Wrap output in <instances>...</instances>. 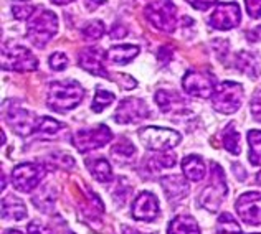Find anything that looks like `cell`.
<instances>
[{
	"mask_svg": "<svg viewBox=\"0 0 261 234\" xmlns=\"http://www.w3.org/2000/svg\"><path fill=\"white\" fill-rule=\"evenodd\" d=\"M228 195V187H226V178L222 167L217 162L210 163V182L205 187L200 195V204L210 213H215L223 198Z\"/></svg>",
	"mask_w": 261,
	"mask_h": 234,
	"instance_id": "3",
	"label": "cell"
},
{
	"mask_svg": "<svg viewBox=\"0 0 261 234\" xmlns=\"http://www.w3.org/2000/svg\"><path fill=\"white\" fill-rule=\"evenodd\" d=\"M111 139H113L111 129L105 126V124H99V126L78 130V132L71 137V142L80 154H86V152H91V150L105 147L106 143L111 142Z\"/></svg>",
	"mask_w": 261,
	"mask_h": 234,
	"instance_id": "6",
	"label": "cell"
},
{
	"mask_svg": "<svg viewBox=\"0 0 261 234\" xmlns=\"http://www.w3.org/2000/svg\"><path fill=\"white\" fill-rule=\"evenodd\" d=\"M86 168L89 170V173H91L96 180L101 182V183H106L113 178V168L109 162L106 158H88L86 160Z\"/></svg>",
	"mask_w": 261,
	"mask_h": 234,
	"instance_id": "21",
	"label": "cell"
},
{
	"mask_svg": "<svg viewBox=\"0 0 261 234\" xmlns=\"http://www.w3.org/2000/svg\"><path fill=\"white\" fill-rule=\"evenodd\" d=\"M29 234H51V231H50V228L40 224L38 221H33L29 224Z\"/></svg>",
	"mask_w": 261,
	"mask_h": 234,
	"instance_id": "39",
	"label": "cell"
},
{
	"mask_svg": "<svg viewBox=\"0 0 261 234\" xmlns=\"http://www.w3.org/2000/svg\"><path fill=\"white\" fill-rule=\"evenodd\" d=\"M46 175V168L43 163L25 162L17 165L12 171V183L22 193H30L35 190Z\"/></svg>",
	"mask_w": 261,
	"mask_h": 234,
	"instance_id": "7",
	"label": "cell"
},
{
	"mask_svg": "<svg viewBox=\"0 0 261 234\" xmlns=\"http://www.w3.org/2000/svg\"><path fill=\"white\" fill-rule=\"evenodd\" d=\"M5 119H7V124L12 127L13 132L20 137H27L30 134H35L38 121H35V115L27 111V109L9 107Z\"/></svg>",
	"mask_w": 261,
	"mask_h": 234,
	"instance_id": "13",
	"label": "cell"
},
{
	"mask_svg": "<svg viewBox=\"0 0 261 234\" xmlns=\"http://www.w3.org/2000/svg\"><path fill=\"white\" fill-rule=\"evenodd\" d=\"M182 86H184V91L187 94L195 96V98H203V99L214 96V91L217 87L214 81L205 76L203 73H198V71H189L185 74L182 79Z\"/></svg>",
	"mask_w": 261,
	"mask_h": 234,
	"instance_id": "14",
	"label": "cell"
},
{
	"mask_svg": "<svg viewBox=\"0 0 261 234\" xmlns=\"http://www.w3.org/2000/svg\"><path fill=\"white\" fill-rule=\"evenodd\" d=\"M27 218L25 204L15 196H7L2 199V219H12V221H22Z\"/></svg>",
	"mask_w": 261,
	"mask_h": 234,
	"instance_id": "19",
	"label": "cell"
},
{
	"mask_svg": "<svg viewBox=\"0 0 261 234\" xmlns=\"http://www.w3.org/2000/svg\"><path fill=\"white\" fill-rule=\"evenodd\" d=\"M214 107L222 114L237 112L243 102V86L235 81L218 82L214 96H212Z\"/></svg>",
	"mask_w": 261,
	"mask_h": 234,
	"instance_id": "4",
	"label": "cell"
},
{
	"mask_svg": "<svg viewBox=\"0 0 261 234\" xmlns=\"http://www.w3.org/2000/svg\"><path fill=\"white\" fill-rule=\"evenodd\" d=\"M251 112L255 115V119L258 122H261V94L251 101Z\"/></svg>",
	"mask_w": 261,
	"mask_h": 234,
	"instance_id": "40",
	"label": "cell"
},
{
	"mask_svg": "<svg viewBox=\"0 0 261 234\" xmlns=\"http://www.w3.org/2000/svg\"><path fill=\"white\" fill-rule=\"evenodd\" d=\"M33 203L42 211H50L55 206V193H51V188L50 187L40 188L35 193V196H33Z\"/></svg>",
	"mask_w": 261,
	"mask_h": 234,
	"instance_id": "30",
	"label": "cell"
},
{
	"mask_svg": "<svg viewBox=\"0 0 261 234\" xmlns=\"http://www.w3.org/2000/svg\"><path fill=\"white\" fill-rule=\"evenodd\" d=\"M159 201H157L155 195L149 193V191L139 193L133 203V218L137 221H154L159 216Z\"/></svg>",
	"mask_w": 261,
	"mask_h": 234,
	"instance_id": "15",
	"label": "cell"
},
{
	"mask_svg": "<svg viewBox=\"0 0 261 234\" xmlns=\"http://www.w3.org/2000/svg\"><path fill=\"white\" fill-rule=\"evenodd\" d=\"M167 234H200V228L192 216L178 215L169 223Z\"/></svg>",
	"mask_w": 261,
	"mask_h": 234,
	"instance_id": "20",
	"label": "cell"
},
{
	"mask_svg": "<svg viewBox=\"0 0 261 234\" xmlns=\"http://www.w3.org/2000/svg\"><path fill=\"white\" fill-rule=\"evenodd\" d=\"M162 190H164V193H166V196L170 199V201H175V199L178 201V199L187 196L189 183L180 177L170 175V177H166L162 180Z\"/></svg>",
	"mask_w": 261,
	"mask_h": 234,
	"instance_id": "18",
	"label": "cell"
},
{
	"mask_svg": "<svg viewBox=\"0 0 261 234\" xmlns=\"http://www.w3.org/2000/svg\"><path fill=\"white\" fill-rule=\"evenodd\" d=\"M106 0H85V5H86V9L88 10H94V9H98L99 5L105 4Z\"/></svg>",
	"mask_w": 261,
	"mask_h": 234,
	"instance_id": "43",
	"label": "cell"
},
{
	"mask_svg": "<svg viewBox=\"0 0 261 234\" xmlns=\"http://www.w3.org/2000/svg\"><path fill=\"white\" fill-rule=\"evenodd\" d=\"M61 129H65V124L55 121L51 117H42V119H38L35 134H38L40 139H53Z\"/></svg>",
	"mask_w": 261,
	"mask_h": 234,
	"instance_id": "24",
	"label": "cell"
},
{
	"mask_svg": "<svg viewBox=\"0 0 261 234\" xmlns=\"http://www.w3.org/2000/svg\"><path fill=\"white\" fill-rule=\"evenodd\" d=\"M146 15L154 28L172 33L177 26V7L170 0H154L146 7Z\"/></svg>",
	"mask_w": 261,
	"mask_h": 234,
	"instance_id": "8",
	"label": "cell"
},
{
	"mask_svg": "<svg viewBox=\"0 0 261 234\" xmlns=\"http://www.w3.org/2000/svg\"><path fill=\"white\" fill-rule=\"evenodd\" d=\"M251 234H259V232H251Z\"/></svg>",
	"mask_w": 261,
	"mask_h": 234,
	"instance_id": "48",
	"label": "cell"
},
{
	"mask_svg": "<svg viewBox=\"0 0 261 234\" xmlns=\"http://www.w3.org/2000/svg\"><path fill=\"white\" fill-rule=\"evenodd\" d=\"M48 63H50V66L55 71H63L68 65V58L63 53H53L50 56V60H48Z\"/></svg>",
	"mask_w": 261,
	"mask_h": 234,
	"instance_id": "36",
	"label": "cell"
},
{
	"mask_svg": "<svg viewBox=\"0 0 261 234\" xmlns=\"http://www.w3.org/2000/svg\"><path fill=\"white\" fill-rule=\"evenodd\" d=\"M245 37L248 41H261V25L259 26H253V28L246 30Z\"/></svg>",
	"mask_w": 261,
	"mask_h": 234,
	"instance_id": "41",
	"label": "cell"
},
{
	"mask_svg": "<svg viewBox=\"0 0 261 234\" xmlns=\"http://www.w3.org/2000/svg\"><path fill=\"white\" fill-rule=\"evenodd\" d=\"M2 66L10 71H32L37 68V58L23 46H7L4 48Z\"/></svg>",
	"mask_w": 261,
	"mask_h": 234,
	"instance_id": "9",
	"label": "cell"
},
{
	"mask_svg": "<svg viewBox=\"0 0 261 234\" xmlns=\"http://www.w3.org/2000/svg\"><path fill=\"white\" fill-rule=\"evenodd\" d=\"M177 163V157L174 154L167 152H159L157 155H152L149 158V168H152L154 171H159L164 168H172Z\"/></svg>",
	"mask_w": 261,
	"mask_h": 234,
	"instance_id": "29",
	"label": "cell"
},
{
	"mask_svg": "<svg viewBox=\"0 0 261 234\" xmlns=\"http://www.w3.org/2000/svg\"><path fill=\"white\" fill-rule=\"evenodd\" d=\"M105 35V25L101 20H93L83 26V37L86 40H98Z\"/></svg>",
	"mask_w": 261,
	"mask_h": 234,
	"instance_id": "33",
	"label": "cell"
},
{
	"mask_svg": "<svg viewBox=\"0 0 261 234\" xmlns=\"http://www.w3.org/2000/svg\"><path fill=\"white\" fill-rule=\"evenodd\" d=\"M187 2L197 10H207L214 4H217V0H187Z\"/></svg>",
	"mask_w": 261,
	"mask_h": 234,
	"instance_id": "38",
	"label": "cell"
},
{
	"mask_svg": "<svg viewBox=\"0 0 261 234\" xmlns=\"http://www.w3.org/2000/svg\"><path fill=\"white\" fill-rule=\"evenodd\" d=\"M182 170L190 182H200L205 177V163L198 155H187L182 160Z\"/></svg>",
	"mask_w": 261,
	"mask_h": 234,
	"instance_id": "22",
	"label": "cell"
},
{
	"mask_svg": "<svg viewBox=\"0 0 261 234\" xmlns=\"http://www.w3.org/2000/svg\"><path fill=\"white\" fill-rule=\"evenodd\" d=\"M48 162L53 163L55 167L65 168V170H70V168L74 167V158H73L71 155L65 154V152H57V154L50 155V158H48Z\"/></svg>",
	"mask_w": 261,
	"mask_h": 234,
	"instance_id": "34",
	"label": "cell"
},
{
	"mask_svg": "<svg viewBox=\"0 0 261 234\" xmlns=\"http://www.w3.org/2000/svg\"><path fill=\"white\" fill-rule=\"evenodd\" d=\"M51 2L55 5H66V4H70V2H74V0H51Z\"/></svg>",
	"mask_w": 261,
	"mask_h": 234,
	"instance_id": "45",
	"label": "cell"
},
{
	"mask_svg": "<svg viewBox=\"0 0 261 234\" xmlns=\"http://www.w3.org/2000/svg\"><path fill=\"white\" fill-rule=\"evenodd\" d=\"M139 139L142 145L155 152H169L170 149L177 147L180 143L182 137L172 129L164 127H146L139 130Z\"/></svg>",
	"mask_w": 261,
	"mask_h": 234,
	"instance_id": "5",
	"label": "cell"
},
{
	"mask_svg": "<svg viewBox=\"0 0 261 234\" xmlns=\"http://www.w3.org/2000/svg\"><path fill=\"white\" fill-rule=\"evenodd\" d=\"M126 35H127V30L121 23H116L111 28V32H109V37L111 38H124Z\"/></svg>",
	"mask_w": 261,
	"mask_h": 234,
	"instance_id": "42",
	"label": "cell"
},
{
	"mask_svg": "<svg viewBox=\"0 0 261 234\" xmlns=\"http://www.w3.org/2000/svg\"><path fill=\"white\" fill-rule=\"evenodd\" d=\"M58 32V18L51 10H46L43 7L33 12L29 18V30L27 37L37 48H43Z\"/></svg>",
	"mask_w": 261,
	"mask_h": 234,
	"instance_id": "2",
	"label": "cell"
},
{
	"mask_svg": "<svg viewBox=\"0 0 261 234\" xmlns=\"http://www.w3.org/2000/svg\"><path fill=\"white\" fill-rule=\"evenodd\" d=\"M215 234H242V228L238 226L230 213H222L217 219V232Z\"/></svg>",
	"mask_w": 261,
	"mask_h": 234,
	"instance_id": "27",
	"label": "cell"
},
{
	"mask_svg": "<svg viewBox=\"0 0 261 234\" xmlns=\"http://www.w3.org/2000/svg\"><path fill=\"white\" fill-rule=\"evenodd\" d=\"M114 94L109 93V91H105V89H96V96L93 99V111L94 112H102L105 111V107H108L109 104H113L114 102Z\"/></svg>",
	"mask_w": 261,
	"mask_h": 234,
	"instance_id": "32",
	"label": "cell"
},
{
	"mask_svg": "<svg viewBox=\"0 0 261 234\" xmlns=\"http://www.w3.org/2000/svg\"><path fill=\"white\" fill-rule=\"evenodd\" d=\"M155 102L164 114L180 115L189 111L187 102H185L182 96L174 91H167V89H161V91L155 93Z\"/></svg>",
	"mask_w": 261,
	"mask_h": 234,
	"instance_id": "17",
	"label": "cell"
},
{
	"mask_svg": "<svg viewBox=\"0 0 261 234\" xmlns=\"http://www.w3.org/2000/svg\"><path fill=\"white\" fill-rule=\"evenodd\" d=\"M85 98V89L76 81H53L48 87L46 106L57 112H68Z\"/></svg>",
	"mask_w": 261,
	"mask_h": 234,
	"instance_id": "1",
	"label": "cell"
},
{
	"mask_svg": "<svg viewBox=\"0 0 261 234\" xmlns=\"http://www.w3.org/2000/svg\"><path fill=\"white\" fill-rule=\"evenodd\" d=\"M256 182H258V183L261 185V171H259V173L256 175Z\"/></svg>",
	"mask_w": 261,
	"mask_h": 234,
	"instance_id": "47",
	"label": "cell"
},
{
	"mask_svg": "<svg viewBox=\"0 0 261 234\" xmlns=\"http://www.w3.org/2000/svg\"><path fill=\"white\" fill-rule=\"evenodd\" d=\"M122 232H124V234H141L139 231H136V229H133V228H129V226H124V229H122Z\"/></svg>",
	"mask_w": 261,
	"mask_h": 234,
	"instance_id": "44",
	"label": "cell"
},
{
	"mask_svg": "<svg viewBox=\"0 0 261 234\" xmlns=\"http://www.w3.org/2000/svg\"><path fill=\"white\" fill-rule=\"evenodd\" d=\"M12 12L15 18L18 20H23V18H30L35 12V7L30 5V4H18V5H13L12 7Z\"/></svg>",
	"mask_w": 261,
	"mask_h": 234,
	"instance_id": "35",
	"label": "cell"
},
{
	"mask_svg": "<svg viewBox=\"0 0 261 234\" xmlns=\"http://www.w3.org/2000/svg\"><path fill=\"white\" fill-rule=\"evenodd\" d=\"M136 154V147L134 143L130 142L129 139H121L116 145L111 149V155L114 158H118V160H127V158H130Z\"/></svg>",
	"mask_w": 261,
	"mask_h": 234,
	"instance_id": "31",
	"label": "cell"
},
{
	"mask_svg": "<svg viewBox=\"0 0 261 234\" xmlns=\"http://www.w3.org/2000/svg\"><path fill=\"white\" fill-rule=\"evenodd\" d=\"M250 154L248 160L255 167H261V130H250L248 132Z\"/></svg>",
	"mask_w": 261,
	"mask_h": 234,
	"instance_id": "26",
	"label": "cell"
},
{
	"mask_svg": "<svg viewBox=\"0 0 261 234\" xmlns=\"http://www.w3.org/2000/svg\"><path fill=\"white\" fill-rule=\"evenodd\" d=\"M245 7L250 17L253 18L261 17V0H245Z\"/></svg>",
	"mask_w": 261,
	"mask_h": 234,
	"instance_id": "37",
	"label": "cell"
},
{
	"mask_svg": "<svg viewBox=\"0 0 261 234\" xmlns=\"http://www.w3.org/2000/svg\"><path fill=\"white\" fill-rule=\"evenodd\" d=\"M137 53H139V46L136 45H116L109 48L108 58L116 65H126L137 56Z\"/></svg>",
	"mask_w": 261,
	"mask_h": 234,
	"instance_id": "23",
	"label": "cell"
},
{
	"mask_svg": "<svg viewBox=\"0 0 261 234\" xmlns=\"http://www.w3.org/2000/svg\"><path fill=\"white\" fill-rule=\"evenodd\" d=\"M4 234H23V232H20V231H17V229H7Z\"/></svg>",
	"mask_w": 261,
	"mask_h": 234,
	"instance_id": "46",
	"label": "cell"
},
{
	"mask_svg": "<svg viewBox=\"0 0 261 234\" xmlns=\"http://www.w3.org/2000/svg\"><path fill=\"white\" fill-rule=\"evenodd\" d=\"M242 20V10L237 2L220 4L212 13L208 23L217 30H231L240 25Z\"/></svg>",
	"mask_w": 261,
	"mask_h": 234,
	"instance_id": "11",
	"label": "cell"
},
{
	"mask_svg": "<svg viewBox=\"0 0 261 234\" xmlns=\"http://www.w3.org/2000/svg\"><path fill=\"white\" fill-rule=\"evenodd\" d=\"M80 66L83 68L85 71L94 74V76H101V78H109V74L105 70V54L99 50V48H86V50L81 51L80 54Z\"/></svg>",
	"mask_w": 261,
	"mask_h": 234,
	"instance_id": "16",
	"label": "cell"
},
{
	"mask_svg": "<svg viewBox=\"0 0 261 234\" xmlns=\"http://www.w3.org/2000/svg\"><path fill=\"white\" fill-rule=\"evenodd\" d=\"M149 114V109L142 99L127 98L119 102V107L114 112V121L118 124H133L146 119Z\"/></svg>",
	"mask_w": 261,
	"mask_h": 234,
	"instance_id": "12",
	"label": "cell"
},
{
	"mask_svg": "<svg viewBox=\"0 0 261 234\" xmlns=\"http://www.w3.org/2000/svg\"><path fill=\"white\" fill-rule=\"evenodd\" d=\"M237 68L240 71L246 73L248 76H258L259 73V65H258V60L253 56L251 53H246V51H242L238 53L237 56Z\"/></svg>",
	"mask_w": 261,
	"mask_h": 234,
	"instance_id": "25",
	"label": "cell"
},
{
	"mask_svg": "<svg viewBox=\"0 0 261 234\" xmlns=\"http://www.w3.org/2000/svg\"><path fill=\"white\" fill-rule=\"evenodd\" d=\"M235 208L245 224L261 226V193L258 191L243 193L238 198Z\"/></svg>",
	"mask_w": 261,
	"mask_h": 234,
	"instance_id": "10",
	"label": "cell"
},
{
	"mask_svg": "<svg viewBox=\"0 0 261 234\" xmlns=\"http://www.w3.org/2000/svg\"><path fill=\"white\" fill-rule=\"evenodd\" d=\"M223 145L231 155H238L242 152V149H240V134L235 130V124L233 122L223 132Z\"/></svg>",
	"mask_w": 261,
	"mask_h": 234,
	"instance_id": "28",
	"label": "cell"
}]
</instances>
